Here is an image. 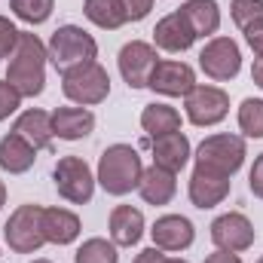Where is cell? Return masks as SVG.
I'll return each mask as SVG.
<instances>
[{"mask_svg":"<svg viewBox=\"0 0 263 263\" xmlns=\"http://www.w3.org/2000/svg\"><path fill=\"white\" fill-rule=\"evenodd\" d=\"M162 263H190V260H184V257H168V254H165V260Z\"/></svg>","mask_w":263,"mask_h":263,"instance_id":"f35d334b","label":"cell"},{"mask_svg":"<svg viewBox=\"0 0 263 263\" xmlns=\"http://www.w3.org/2000/svg\"><path fill=\"white\" fill-rule=\"evenodd\" d=\"M144 230H147V220H144L141 208H135V205H117L110 211L107 233H110V242L117 248H135L144 239Z\"/></svg>","mask_w":263,"mask_h":263,"instance_id":"e0dca14e","label":"cell"},{"mask_svg":"<svg viewBox=\"0 0 263 263\" xmlns=\"http://www.w3.org/2000/svg\"><path fill=\"white\" fill-rule=\"evenodd\" d=\"M141 129L147 138H159L168 132H181V114L178 107L165 104V101H153L141 110Z\"/></svg>","mask_w":263,"mask_h":263,"instance_id":"cb8c5ba5","label":"cell"},{"mask_svg":"<svg viewBox=\"0 0 263 263\" xmlns=\"http://www.w3.org/2000/svg\"><path fill=\"white\" fill-rule=\"evenodd\" d=\"M83 15L101 31H120L129 22L123 0H83Z\"/></svg>","mask_w":263,"mask_h":263,"instance_id":"d4e9b609","label":"cell"},{"mask_svg":"<svg viewBox=\"0 0 263 263\" xmlns=\"http://www.w3.org/2000/svg\"><path fill=\"white\" fill-rule=\"evenodd\" d=\"M3 205H6V184L0 181V208H3Z\"/></svg>","mask_w":263,"mask_h":263,"instance_id":"74e56055","label":"cell"},{"mask_svg":"<svg viewBox=\"0 0 263 263\" xmlns=\"http://www.w3.org/2000/svg\"><path fill=\"white\" fill-rule=\"evenodd\" d=\"M205 263H242L239 254H233V251H214V254H208Z\"/></svg>","mask_w":263,"mask_h":263,"instance_id":"d590c367","label":"cell"},{"mask_svg":"<svg viewBox=\"0 0 263 263\" xmlns=\"http://www.w3.org/2000/svg\"><path fill=\"white\" fill-rule=\"evenodd\" d=\"M251 80H254V86L263 89V55H254V65H251Z\"/></svg>","mask_w":263,"mask_h":263,"instance_id":"8d00e7d4","label":"cell"},{"mask_svg":"<svg viewBox=\"0 0 263 263\" xmlns=\"http://www.w3.org/2000/svg\"><path fill=\"white\" fill-rule=\"evenodd\" d=\"M9 9L18 22L37 28V25H46L52 9H55V0H9Z\"/></svg>","mask_w":263,"mask_h":263,"instance_id":"4316f807","label":"cell"},{"mask_svg":"<svg viewBox=\"0 0 263 263\" xmlns=\"http://www.w3.org/2000/svg\"><path fill=\"white\" fill-rule=\"evenodd\" d=\"M254 263H263V257H257V260H254Z\"/></svg>","mask_w":263,"mask_h":263,"instance_id":"60d3db41","label":"cell"},{"mask_svg":"<svg viewBox=\"0 0 263 263\" xmlns=\"http://www.w3.org/2000/svg\"><path fill=\"white\" fill-rule=\"evenodd\" d=\"M123 9L129 22H144L153 9V0H123Z\"/></svg>","mask_w":263,"mask_h":263,"instance_id":"1f68e13d","label":"cell"},{"mask_svg":"<svg viewBox=\"0 0 263 263\" xmlns=\"http://www.w3.org/2000/svg\"><path fill=\"white\" fill-rule=\"evenodd\" d=\"M162 260H165V251H162V248H156V245H150V248L138 251L132 263H162Z\"/></svg>","mask_w":263,"mask_h":263,"instance_id":"e575fe53","label":"cell"},{"mask_svg":"<svg viewBox=\"0 0 263 263\" xmlns=\"http://www.w3.org/2000/svg\"><path fill=\"white\" fill-rule=\"evenodd\" d=\"M62 92H65V98L70 104L95 107V104L107 101V95H110V73L98 62L70 67V70L62 73Z\"/></svg>","mask_w":263,"mask_h":263,"instance_id":"5b68a950","label":"cell"},{"mask_svg":"<svg viewBox=\"0 0 263 263\" xmlns=\"http://www.w3.org/2000/svg\"><path fill=\"white\" fill-rule=\"evenodd\" d=\"M230 18L239 31H245L251 22L263 18V0H230Z\"/></svg>","mask_w":263,"mask_h":263,"instance_id":"f1b7e54d","label":"cell"},{"mask_svg":"<svg viewBox=\"0 0 263 263\" xmlns=\"http://www.w3.org/2000/svg\"><path fill=\"white\" fill-rule=\"evenodd\" d=\"M12 132L22 135L34 150H49L55 135H52V114L43 110V107H28L15 117L12 123Z\"/></svg>","mask_w":263,"mask_h":263,"instance_id":"ffe728a7","label":"cell"},{"mask_svg":"<svg viewBox=\"0 0 263 263\" xmlns=\"http://www.w3.org/2000/svg\"><path fill=\"white\" fill-rule=\"evenodd\" d=\"M193 86H196V70L178 59H159L147 83V89L162 98H187Z\"/></svg>","mask_w":263,"mask_h":263,"instance_id":"7c38bea8","label":"cell"},{"mask_svg":"<svg viewBox=\"0 0 263 263\" xmlns=\"http://www.w3.org/2000/svg\"><path fill=\"white\" fill-rule=\"evenodd\" d=\"M141 175H144V162L132 144H110L98 156L95 181L107 196H129L132 190H138Z\"/></svg>","mask_w":263,"mask_h":263,"instance_id":"7a4b0ae2","label":"cell"},{"mask_svg":"<svg viewBox=\"0 0 263 263\" xmlns=\"http://www.w3.org/2000/svg\"><path fill=\"white\" fill-rule=\"evenodd\" d=\"M199 67L208 80L214 83H230L242 70V49L233 37H211L202 52H199Z\"/></svg>","mask_w":263,"mask_h":263,"instance_id":"9c48e42d","label":"cell"},{"mask_svg":"<svg viewBox=\"0 0 263 263\" xmlns=\"http://www.w3.org/2000/svg\"><path fill=\"white\" fill-rule=\"evenodd\" d=\"M150 239L156 248H162L165 254H181L196 242V227L190 217L184 214H162L153 220L150 227Z\"/></svg>","mask_w":263,"mask_h":263,"instance_id":"4fadbf2b","label":"cell"},{"mask_svg":"<svg viewBox=\"0 0 263 263\" xmlns=\"http://www.w3.org/2000/svg\"><path fill=\"white\" fill-rule=\"evenodd\" d=\"M178 193V175L162 165H147L138 184V196L147 205H168Z\"/></svg>","mask_w":263,"mask_h":263,"instance_id":"44dd1931","label":"cell"},{"mask_svg":"<svg viewBox=\"0 0 263 263\" xmlns=\"http://www.w3.org/2000/svg\"><path fill=\"white\" fill-rule=\"evenodd\" d=\"M18 28H15V22L12 18H6V15H0V59H9L12 55V49H15V43H18Z\"/></svg>","mask_w":263,"mask_h":263,"instance_id":"4dcf8cb0","label":"cell"},{"mask_svg":"<svg viewBox=\"0 0 263 263\" xmlns=\"http://www.w3.org/2000/svg\"><path fill=\"white\" fill-rule=\"evenodd\" d=\"M31 263H52V260H46V257H37V260H31Z\"/></svg>","mask_w":263,"mask_h":263,"instance_id":"ab89813d","label":"cell"},{"mask_svg":"<svg viewBox=\"0 0 263 263\" xmlns=\"http://www.w3.org/2000/svg\"><path fill=\"white\" fill-rule=\"evenodd\" d=\"M46 65H49L46 43L34 31H22L18 43H15V49L9 55V67H6L3 80L22 98H37L46 89Z\"/></svg>","mask_w":263,"mask_h":263,"instance_id":"6da1fadb","label":"cell"},{"mask_svg":"<svg viewBox=\"0 0 263 263\" xmlns=\"http://www.w3.org/2000/svg\"><path fill=\"white\" fill-rule=\"evenodd\" d=\"M227 114H230V95L220 86L196 83L193 92L184 98V117L196 129H211V126L223 123Z\"/></svg>","mask_w":263,"mask_h":263,"instance_id":"ba28073f","label":"cell"},{"mask_svg":"<svg viewBox=\"0 0 263 263\" xmlns=\"http://www.w3.org/2000/svg\"><path fill=\"white\" fill-rule=\"evenodd\" d=\"M245 156H248V144H245L242 135H233V132L208 135L193 150L196 165L208 168V172H217V175H227V178H233L245 165Z\"/></svg>","mask_w":263,"mask_h":263,"instance_id":"277c9868","label":"cell"},{"mask_svg":"<svg viewBox=\"0 0 263 263\" xmlns=\"http://www.w3.org/2000/svg\"><path fill=\"white\" fill-rule=\"evenodd\" d=\"M3 242L15 254H34L46 245L43 236V205H18L3 223Z\"/></svg>","mask_w":263,"mask_h":263,"instance_id":"8992f818","label":"cell"},{"mask_svg":"<svg viewBox=\"0 0 263 263\" xmlns=\"http://www.w3.org/2000/svg\"><path fill=\"white\" fill-rule=\"evenodd\" d=\"M248 190L257 199H263V153L254 156V165H251V172H248Z\"/></svg>","mask_w":263,"mask_h":263,"instance_id":"d6a6232c","label":"cell"},{"mask_svg":"<svg viewBox=\"0 0 263 263\" xmlns=\"http://www.w3.org/2000/svg\"><path fill=\"white\" fill-rule=\"evenodd\" d=\"M230 190H233V178L208 172L202 165H193V175H190V184H187V196H190V202L196 208H202V211L217 208L223 199L230 196Z\"/></svg>","mask_w":263,"mask_h":263,"instance_id":"5bb4252c","label":"cell"},{"mask_svg":"<svg viewBox=\"0 0 263 263\" xmlns=\"http://www.w3.org/2000/svg\"><path fill=\"white\" fill-rule=\"evenodd\" d=\"M181 15L190 22L196 40L199 37L211 40L220 31V6H217V0H187V3H181Z\"/></svg>","mask_w":263,"mask_h":263,"instance_id":"603a6c76","label":"cell"},{"mask_svg":"<svg viewBox=\"0 0 263 263\" xmlns=\"http://www.w3.org/2000/svg\"><path fill=\"white\" fill-rule=\"evenodd\" d=\"M37 153H40V150H34V147H31L22 135H15V132H9V135L0 138V168H3L6 175H25V172H31L34 162H37Z\"/></svg>","mask_w":263,"mask_h":263,"instance_id":"7402d4cb","label":"cell"},{"mask_svg":"<svg viewBox=\"0 0 263 263\" xmlns=\"http://www.w3.org/2000/svg\"><path fill=\"white\" fill-rule=\"evenodd\" d=\"M95 132V114L89 107L70 104L52 110V135L59 141H83Z\"/></svg>","mask_w":263,"mask_h":263,"instance_id":"d6986e66","label":"cell"},{"mask_svg":"<svg viewBox=\"0 0 263 263\" xmlns=\"http://www.w3.org/2000/svg\"><path fill=\"white\" fill-rule=\"evenodd\" d=\"M52 184L59 190V196L70 205H89L95 196V172L89 168V162L83 156H62L52 168Z\"/></svg>","mask_w":263,"mask_h":263,"instance_id":"52a82bcc","label":"cell"},{"mask_svg":"<svg viewBox=\"0 0 263 263\" xmlns=\"http://www.w3.org/2000/svg\"><path fill=\"white\" fill-rule=\"evenodd\" d=\"M83 233V223H80V214L70 211V208H43V236H46V245H73Z\"/></svg>","mask_w":263,"mask_h":263,"instance_id":"ac0fdd59","label":"cell"},{"mask_svg":"<svg viewBox=\"0 0 263 263\" xmlns=\"http://www.w3.org/2000/svg\"><path fill=\"white\" fill-rule=\"evenodd\" d=\"M150 156H153V165H162L178 175L193 159V144L184 132H168V135L150 138Z\"/></svg>","mask_w":263,"mask_h":263,"instance_id":"2e32d148","label":"cell"},{"mask_svg":"<svg viewBox=\"0 0 263 263\" xmlns=\"http://www.w3.org/2000/svg\"><path fill=\"white\" fill-rule=\"evenodd\" d=\"M73 263H120V248L110 239L92 236L73 251Z\"/></svg>","mask_w":263,"mask_h":263,"instance_id":"484cf974","label":"cell"},{"mask_svg":"<svg viewBox=\"0 0 263 263\" xmlns=\"http://www.w3.org/2000/svg\"><path fill=\"white\" fill-rule=\"evenodd\" d=\"M22 101H25V98H22V95H18L6 80H0V123H3V120H9L12 114H18Z\"/></svg>","mask_w":263,"mask_h":263,"instance_id":"f546056e","label":"cell"},{"mask_svg":"<svg viewBox=\"0 0 263 263\" xmlns=\"http://www.w3.org/2000/svg\"><path fill=\"white\" fill-rule=\"evenodd\" d=\"M236 120L242 138H263V98H245L239 104Z\"/></svg>","mask_w":263,"mask_h":263,"instance_id":"83f0119b","label":"cell"},{"mask_svg":"<svg viewBox=\"0 0 263 263\" xmlns=\"http://www.w3.org/2000/svg\"><path fill=\"white\" fill-rule=\"evenodd\" d=\"M245 43L254 49V55H263V18H257V22H251L245 31Z\"/></svg>","mask_w":263,"mask_h":263,"instance_id":"836d02e7","label":"cell"},{"mask_svg":"<svg viewBox=\"0 0 263 263\" xmlns=\"http://www.w3.org/2000/svg\"><path fill=\"white\" fill-rule=\"evenodd\" d=\"M193 43H196V34H193L190 22L181 15V9L162 15V18L156 22V28H153V46L162 49V52H168V55H181V52H187Z\"/></svg>","mask_w":263,"mask_h":263,"instance_id":"9a60e30c","label":"cell"},{"mask_svg":"<svg viewBox=\"0 0 263 263\" xmlns=\"http://www.w3.org/2000/svg\"><path fill=\"white\" fill-rule=\"evenodd\" d=\"M211 242L217 251H233V254H242L254 245L257 239V230L254 223L248 220V214L242 211H227V214H217L211 220Z\"/></svg>","mask_w":263,"mask_h":263,"instance_id":"30bf717a","label":"cell"},{"mask_svg":"<svg viewBox=\"0 0 263 263\" xmlns=\"http://www.w3.org/2000/svg\"><path fill=\"white\" fill-rule=\"evenodd\" d=\"M46 52H49V65L59 73H65L70 67L98 62V40L89 31H83L80 25H62L52 31Z\"/></svg>","mask_w":263,"mask_h":263,"instance_id":"3957f363","label":"cell"},{"mask_svg":"<svg viewBox=\"0 0 263 263\" xmlns=\"http://www.w3.org/2000/svg\"><path fill=\"white\" fill-rule=\"evenodd\" d=\"M159 62L156 55V46L147 43V40H129L120 55H117V67H120V77L129 89H147L150 83V73Z\"/></svg>","mask_w":263,"mask_h":263,"instance_id":"8fae6325","label":"cell"}]
</instances>
